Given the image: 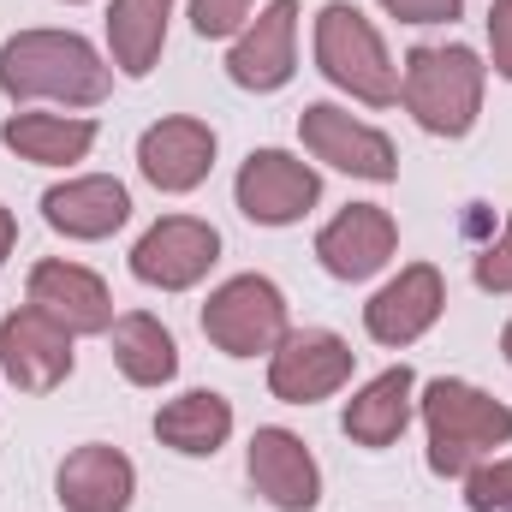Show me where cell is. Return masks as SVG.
Listing matches in <instances>:
<instances>
[{
	"mask_svg": "<svg viewBox=\"0 0 512 512\" xmlns=\"http://www.w3.org/2000/svg\"><path fill=\"white\" fill-rule=\"evenodd\" d=\"M108 66L102 54L72 36V30H18L6 48H0V90L30 102V96H54V102H72V108H90L108 96Z\"/></svg>",
	"mask_w": 512,
	"mask_h": 512,
	"instance_id": "obj_1",
	"label": "cell"
},
{
	"mask_svg": "<svg viewBox=\"0 0 512 512\" xmlns=\"http://www.w3.org/2000/svg\"><path fill=\"white\" fill-rule=\"evenodd\" d=\"M423 423H429V465L441 477H465L483 453L512 441V411L465 382H429Z\"/></svg>",
	"mask_w": 512,
	"mask_h": 512,
	"instance_id": "obj_2",
	"label": "cell"
},
{
	"mask_svg": "<svg viewBox=\"0 0 512 512\" xmlns=\"http://www.w3.org/2000/svg\"><path fill=\"white\" fill-rule=\"evenodd\" d=\"M399 96H405V108L417 114L423 131L465 137L477 126V108H483V60L471 48H417L405 60Z\"/></svg>",
	"mask_w": 512,
	"mask_h": 512,
	"instance_id": "obj_3",
	"label": "cell"
},
{
	"mask_svg": "<svg viewBox=\"0 0 512 512\" xmlns=\"http://www.w3.org/2000/svg\"><path fill=\"white\" fill-rule=\"evenodd\" d=\"M316 66H322L340 90H352L358 102H370V108H387V102L399 96V72H393V60H387L382 36H376L370 18H364L358 6H346V0L322 6V18H316Z\"/></svg>",
	"mask_w": 512,
	"mask_h": 512,
	"instance_id": "obj_4",
	"label": "cell"
},
{
	"mask_svg": "<svg viewBox=\"0 0 512 512\" xmlns=\"http://www.w3.org/2000/svg\"><path fill=\"white\" fill-rule=\"evenodd\" d=\"M203 334H209L227 358L274 352V346L286 340V298H280V286L262 280V274L227 280V286L203 304Z\"/></svg>",
	"mask_w": 512,
	"mask_h": 512,
	"instance_id": "obj_5",
	"label": "cell"
},
{
	"mask_svg": "<svg viewBox=\"0 0 512 512\" xmlns=\"http://www.w3.org/2000/svg\"><path fill=\"white\" fill-rule=\"evenodd\" d=\"M215 256H221V233H215L209 221L167 215V221H155V227L137 239V251H131V274H137L143 286L185 292V286H197V280L215 268Z\"/></svg>",
	"mask_w": 512,
	"mask_h": 512,
	"instance_id": "obj_6",
	"label": "cell"
},
{
	"mask_svg": "<svg viewBox=\"0 0 512 512\" xmlns=\"http://www.w3.org/2000/svg\"><path fill=\"white\" fill-rule=\"evenodd\" d=\"M316 197H322V179L286 149H256L239 167V209L256 227H286V221L310 215Z\"/></svg>",
	"mask_w": 512,
	"mask_h": 512,
	"instance_id": "obj_7",
	"label": "cell"
},
{
	"mask_svg": "<svg viewBox=\"0 0 512 512\" xmlns=\"http://www.w3.org/2000/svg\"><path fill=\"white\" fill-rule=\"evenodd\" d=\"M0 364L24 393H48L72 376V334L36 304H24L0 322Z\"/></svg>",
	"mask_w": 512,
	"mask_h": 512,
	"instance_id": "obj_8",
	"label": "cell"
},
{
	"mask_svg": "<svg viewBox=\"0 0 512 512\" xmlns=\"http://www.w3.org/2000/svg\"><path fill=\"white\" fill-rule=\"evenodd\" d=\"M298 131H304L310 155H316V161H328V167H340V173H358V179H393V173H399L393 143H387L376 126L352 120L346 108H334V102L304 108Z\"/></svg>",
	"mask_w": 512,
	"mask_h": 512,
	"instance_id": "obj_9",
	"label": "cell"
},
{
	"mask_svg": "<svg viewBox=\"0 0 512 512\" xmlns=\"http://www.w3.org/2000/svg\"><path fill=\"white\" fill-rule=\"evenodd\" d=\"M352 376V346L340 340V334H292V340H280L274 346V364H268V387H274V399H286V405H316V399H328L334 387Z\"/></svg>",
	"mask_w": 512,
	"mask_h": 512,
	"instance_id": "obj_10",
	"label": "cell"
},
{
	"mask_svg": "<svg viewBox=\"0 0 512 512\" xmlns=\"http://www.w3.org/2000/svg\"><path fill=\"white\" fill-rule=\"evenodd\" d=\"M441 304H447L441 274H435L429 262H411V268H399V280H387L382 292L364 304V322H370V334H376L382 346H411L417 334L435 328Z\"/></svg>",
	"mask_w": 512,
	"mask_h": 512,
	"instance_id": "obj_11",
	"label": "cell"
},
{
	"mask_svg": "<svg viewBox=\"0 0 512 512\" xmlns=\"http://www.w3.org/2000/svg\"><path fill=\"white\" fill-rule=\"evenodd\" d=\"M30 304L42 316H54L66 334H102L114 328V298L90 268L72 262H36L30 268Z\"/></svg>",
	"mask_w": 512,
	"mask_h": 512,
	"instance_id": "obj_12",
	"label": "cell"
},
{
	"mask_svg": "<svg viewBox=\"0 0 512 512\" xmlns=\"http://www.w3.org/2000/svg\"><path fill=\"white\" fill-rule=\"evenodd\" d=\"M251 483L262 501H274L280 512H310L322 495L316 459L292 429H256L251 435Z\"/></svg>",
	"mask_w": 512,
	"mask_h": 512,
	"instance_id": "obj_13",
	"label": "cell"
},
{
	"mask_svg": "<svg viewBox=\"0 0 512 512\" xmlns=\"http://www.w3.org/2000/svg\"><path fill=\"white\" fill-rule=\"evenodd\" d=\"M393 245H399L393 215L376 209V203H352L346 215H334V221L322 227L316 256H322V268H328L334 280H364V274H376L387 256H393Z\"/></svg>",
	"mask_w": 512,
	"mask_h": 512,
	"instance_id": "obj_14",
	"label": "cell"
},
{
	"mask_svg": "<svg viewBox=\"0 0 512 512\" xmlns=\"http://www.w3.org/2000/svg\"><path fill=\"white\" fill-rule=\"evenodd\" d=\"M137 167H143V179L161 185V191H191V185H203L209 167H215V131L203 126V120H161V126L143 131Z\"/></svg>",
	"mask_w": 512,
	"mask_h": 512,
	"instance_id": "obj_15",
	"label": "cell"
},
{
	"mask_svg": "<svg viewBox=\"0 0 512 512\" xmlns=\"http://www.w3.org/2000/svg\"><path fill=\"white\" fill-rule=\"evenodd\" d=\"M292 30H298V0H268V12L239 36V48L227 54L233 84H245V90H280L292 78Z\"/></svg>",
	"mask_w": 512,
	"mask_h": 512,
	"instance_id": "obj_16",
	"label": "cell"
},
{
	"mask_svg": "<svg viewBox=\"0 0 512 512\" xmlns=\"http://www.w3.org/2000/svg\"><path fill=\"white\" fill-rule=\"evenodd\" d=\"M42 215H48V227L54 233H66V239H108V233H120L131 215V197L120 179H72V185H54L48 197H42Z\"/></svg>",
	"mask_w": 512,
	"mask_h": 512,
	"instance_id": "obj_17",
	"label": "cell"
},
{
	"mask_svg": "<svg viewBox=\"0 0 512 512\" xmlns=\"http://www.w3.org/2000/svg\"><path fill=\"white\" fill-rule=\"evenodd\" d=\"M131 483H137V471L114 447H78L60 465V501L72 512H126Z\"/></svg>",
	"mask_w": 512,
	"mask_h": 512,
	"instance_id": "obj_18",
	"label": "cell"
},
{
	"mask_svg": "<svg viewBox=\"0 0 512 512\" xmlns=\"http://www.w3.org/2000/svg\"><path fill=\"white\" fill-rule=\"evenodd\" d=\"M155 435H161L173 453H191V459H203V453H215V447L233 435V405H227L221 393H209V387H197V393H179L173 405H161V417H155Z\"/></svg>",
	"mask_w": 512,
	"mask_h": 512,
	"instance_id": "obj_19",
	"label": "cell"
},
{
	"mask_svg": "<svg viewBox=\"0 0 512 512\" xmlns=\"http://www.w3.org/2000/svg\"><path fill=\"white\" fill-rule=\"evenodd\" d=\"M411 370L399 364V370H387L376 382L364 387L352 405H346V435L358 441V447H393L399 435H405V417H411Z\"/></svg>",
	"mask_w": 512,
	"mask_h": 512,
	"instance_id": "obj_20",
	"label": "cell"
},
{
	"mask_svg": "<svg viewBox=\"0 0 512 512\" xmlns=\"http://www.w3.org/2000/svg\"><path fill=\"white\" fill-rule=\"evenodd\" d=\"M0 143L24 161H42V167H66V161H84L96 126L90 120H60V114H12L0 126Z\"/></svg>",
	"mask_w": 512,
	"mask_h": 512,
	"instance_id": "obj_21",
	"label": "cell"
},
{
	"mask_svg": "<svg viewBox=\"0 0 512 512\" xmlns=\"http://www.w3.org/2000/svg\"><path fill=\"white\" fill-rule=\"evenodd\" d=\"M167 12L173 0H114L108 12V42H114V66L126 78H143L167 42Z\"/></svg>",
	"mask_w": 512,
	"mask_h": 512,
	"instance_id": "obj_22",
	"label": "cell"
},
{
	"mask_svg": "<svg viewBox=\"0 0 512 512\" xmlns=\"http://www.w3.org/2000/svg\"><path fill=\"white\" fill-rule=\"evenodd\" d=\"M114 364L126 370V382L137 387H161L173 382V370H179V352H173V334L155 322V316H120L114 322Z\"/></svg>",
	"mask_w": 512,
	"mask_h": 512,
	"instance_id": "obj_23",
	"label": "cell"
},
{
	"mask_svg": "<svg viewBox=\"0 0 512 512\" xmlns=\"http://www.w3.org/2000/svg\"><path fill=\"white\" fill-rule=\"evenodd\" d=\"M465 501H471V512H512V459L507 465H483V471H471Z\"/></svg>",
	"mask_w": 512,
	"mask_h": 512,
	"instance_id": "obj_24",
	"label": "cell"
},
{
	"mask_svg": "<svg viewBox=\"0 0 512 512\" xmlns=\"http://www.w3.org/2000/svg\"><path fill=\"white\" fill-rule=\"evenodd\" d=\"M245 12H251V0H191L197 36H233L245 24Z\"/></svg>",
	"mask_w": 512,
	"mask_h": 512,
	"instance_id": "obj_25",
	"label": "cell"
},
{
	"mask_svg": "<svg viewBox=\"0 0 512 512\" xmlns=\"http://www.w3.org/2000/svg\"><path fill=\"white\" fill-rule=\"evenodd\" d=\"M477 286L483 292H512V215H507V233L477 256Z\"/></svg>",
	"mask_w": 512,
	"mask_h": 512,
	"instance_id": "obj_26",
	"label": "cell"
},
{
	"mask_svg": "<svg viewBox=\"0 0 512 512\" xmlns=\"http://www.w3.org/2000/svg\"><path fill=\"white\" fill-rule=\"evenodd\" d=\"M393 18H405V24H447V18H459V0H382Z\"/></svg>",
	"mask_w": 512,
	"mask_h": 512,
	"instance_id": "obj_27",
	"label": "cell"
},
{
	"mask_svg": "<svg viewBox=\"0 0 512 512\" xmlns=\"http://www.w3.org/2000/svg\"><path fill=\"white\" fill-rule=\"evenodd\" d=\"M489 42H495V72L512 78V0H495V12H489Z\"/></svg>",
	"mask_w": 512,
	"mask_h": 512,
	"instance_id": "obj_28",
	"label": "cell"
},
{
	"mask_svg": "<svg viewBox=\"0 0 512 512\" xmlns=\"http://www.w3.org/2000/svg\"><path fill=\"white\" fill-rule=\"evenodd\" d=\"M12 239H18V227H12V215L0 209V262H6V251H12Z\"/></svg>",
	"mask_w": 512,
	"mask_h": 512,
	"instance_id": "obj_29",
	"label": "cell"
},
{
	"mask_svg": "<svg viewBox=\"0 0 512 512\" xmlns=\"http://www.w3.org/2000/svg\"><path fill=\"white\" fill-rule=\"evenodd\" d=\"M501 352H507V364H512V328H507V334H501Z\"/></svg>",
	"mask_w": 512,
	"mask_h": 512,
	"instance_id": "obj_30",
	"label": "cell"
}]
</instances>
